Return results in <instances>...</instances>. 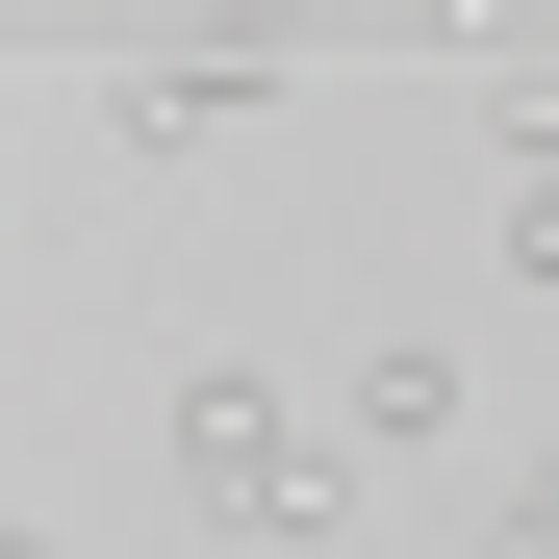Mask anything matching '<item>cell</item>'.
<instances>
[{
    "label": "cell",
    "instance_id": "6da1fadb",
    "mask_svg": "<svg viewBox=\"0 0 559 559\" xmlns=\"http://www.w3.org/2000/svg\"><path fill=\"white\" fill-rule=\"evenodd\" d=\"M153 457H178V509H204V534H331V509H356V407H280L254 356H204Z\"/></svg>",
    "mask_w": 559,
    "mask_h": 559
},
{
    "label": "cell",
    "instance_id": "7a4b0ae2",
    "mask_svg": "<svg viewBox=\"0 0 559 559\" xmlns=\"http://www.w3.org/2000/svg\"><path fill=\"white\" fill-rule=\"evenodd\" d=\"M280 76H306V26H280V0H229V26H178V51H103V153H229Z\"/></svg>",
    "mask_w": 559,
    "mask_h": 559
},
{
    "label": "cell",
    "instance_id": "277c9868",
    "mask_svg": "<svg viewBox=\"0 0 559 559\" xmlns=\"http://www.w3.org/2000/svg\"><path fill=\"white\" fill-rule=\"evenodd\" d=\"M407 26H432V51H534V0H407Z\"/></svg>",
    "mask_w": 559,
    "mask_h": 559
},
{
    "label": "cell",
    "instance_id": "3957f363",
    "mask_svg": "<svg viewBox=\"0 0 559 559\" xmlns=\"http://www.w3.org/2000/svg\"><path fill=\"white\" fill-rule=\"evenodd\" d=\"M331 407H356V457H432V432H457V356H432V331H382Z\"/></svg>",
    "mask_w": 559,
    "mask_h": 559
},
{
    "label": "cell",
    "instance_id": "5b68a950",
    "mask_svg": "<svg viewBox=\"0 0 559 559\" xmlns=\"http://www.w3.org/2000/svg\"><path fill=\"white\" fill-rule=\"evenodd\" d=\"M280 26H331V0H280Z\"/></svg>",
    "mask_w": 559,
    "mask_h": 559
}]
</instances>
